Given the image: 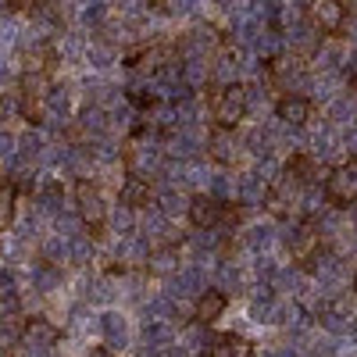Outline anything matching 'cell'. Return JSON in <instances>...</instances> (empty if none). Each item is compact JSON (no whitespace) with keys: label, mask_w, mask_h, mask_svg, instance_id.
<instances>
[{"label":"cell","mask_w":357,"mask_h":357,"mask_svg":"<svg viewBox=\"0 0 357 357\" xmlns=\"http://www.w3.org/2000/svg\"><path fill=\"white\" fill-rule=\"evenodd\" d=\"M222 311H225V293H218V289H207L200 301H197V307H193V314H197V321L200 325H211V321H218L222 318Z\"/></svg>","instance_id":"8"},{"label":"cell","mask_w":357,"mask_h":357,"mask_svg":"<svg viewBox=\"0 0 357 357\" xmlns=\"http://www.w3.org/2000/svg\"><path fill=\"white\" fill-rule=\"evenodd\" d=\"M15 218V183L0 186V229H8Z\"/></svg>","instance_id":"14"},{"label":"cell","mask_w":357,"mask_h":357,"mask_svg":"<svg viewBox=\"0 0 357 357\" xmlns=\"http://www.w3.org/2000/svg\"><path fill=\"white\" fill-rule=\"evenodd\" d=\"M122 204L126 207H146L151 204V186H146L143 178H129L122 186Z\"/></svg>","instance_id":"12"},{"label":"cell","mask_w":357,"mask_h":357,"mask_svg":"<svg viewBox=\"0 0 357 357\" xmlns=\"http://www.w3.org/2000/svg\"><path fill=\"white\" fill-rule=\"evenodd\" d=\"M325 200H329L333 207L357 204V158L336 165L329 175H325Z\"/></svg>","instance_id":"2"},{"label":"cell","mask_w":357,"mask_h":357,"mask_svg":"<svg viewBox=\"0 0 357 357\" xmlns=\"http://www.w3.org/2000/svg\"><path fill=\"white\" fill-rule=\"evenodd\" d=\"M86 357H111V350H107V347H97L93 354H86Z\"/></svg>","instance_id":"16"},{"label":"cell","mask_w":357,"mask_h":357,"mask_svg":"<svg viewBox=\"0 0 357 357\" xmlns=\"http://www.w3.org/2000/svg\"><path fill=\"white\" fill-rule=\"evenodd\" d=\"M289 250L301 257V261H307L314 250H318V236H314V225L307 222V225H301V232H296V240H289Z\"/></svg>","instance_id":"11"},{"label":"cell","mask_w":357,"mask_h":357,"mask_svg":"<svg viewBox=\"0 0 357 357\" xmlns=\"http://www.w3.org/2000/svg\"><path fill=\"white\" fill-rule=\"evenodd\" d=\"M275 111H279V118H282L286 126H304L307 118H311V100H307V97H293V93H286V97H279Z\"/></svg>","instance_id":"6"},{"label":"cell","mask_w":357,"mask_h":357,"mask_svg":"<svg viewBox=\"0 0 357 357\" xmlns=\"http://www.w3.org/2000/svg\"><path fill=\"white\" fill-rule=\"evenodd\" d=\"M168 57V47H143L139 54H129L132 68H161V61Z\"/></svg>","instance_id":"13"},{"label":"cell","mask_w":357,"mask_h":357,"mask_svg":"<svg viewBox=\"0 0 357 357\" xmlns=\"http://www.w3.org/2000/svg\"><path fill=\"white\" fill-rule=\"evenodd\" d=\"M243 114H247V89L240 82L222 86L218 93L211 97V122H215V129L232 132L236 126L243 122Z\"/></svg>","instance_id":"1"},{"label":"cell","mask_w":357,"mask_h":357,"mask_svg":"<svg viewBox=\"0 0 357 357\" xmlns=\"http://www.w3.org/2000/svg\"><path fill=\"white\" fill-rule=\"evenodd\" d=\"M75 207H79V218H82L89 229H100L104 218H107L104 197H100V190L89 183V178H79V183H75Z\"/></svg>","instance_id":"3"},{"label":"cell","mask_w":357,"mask_h":357,"mask_svg":"<svg viewBox=\"0 0 357 357\" xmlns=\"http://www.w3.org/2000/svg\"><path fill=\"white\" fill-rule=\"evenodd\" d=\"M354 289H357V275H354Z\"/></svg>","instance_id":"17"},{"label":"cell","mask_w":357,"mask_h":357,"mask_svg":"<svg viewBox=\"0 0 357 357\" xmlns=\"http://www.w3.org/2000/svg\"><path fill=\"white\" fill-rule=\"evenodd\" d=\"M222 218H225V204H218L215 197L197 193V197L190 200V222H193L197 229H215Z\"/></svg>","instance_id":"5"},{"label":"cell","mask_w":357,"mask_h":357,"mask_svg":"<svg viewBox=\"0 0 357 357\" xmlns=\"http://www.w3.org/2000/svg\"><path fill=\"white\" fill-rule=\"evenodd\" d=\"M307 18L318 33H340L343 29V18H347V4L340 0H318V4H307Z\"/></svg>","instance_id":"4"},{"label":"cell","mask_w":357,"mask_h":357,"mask_svg":"<svg viewBox=\"0 0 357 357\" xmlns=\"http://www.w3.org/2000/svg\"><path fill=\"white\" fill-rule=\"evenodd\" d=\"M286 178H296V183H314L318 178V165H314V158H307V154H293L289 161H286Z\"/></svg>","instance_id":"9"},{"label":"cell","mask_w":357,"mask_h":357,"mask_svg":"<svg viewBox=\"0 0 357 357\" xmlns=\"http://www.w3.org/2000/svg\"><path fill=\"white\" fill-rule=\"evenodd\" d=\"M229 136L232 132H225V129H215L211 132V139H207V146H211V158L215 161H222V165H229V161H236V143H229Z\"/></svg>","instance_id":"10"},{"label":"cell","mask_w":357,"mask_h":357,"mask_svg":"<svg viewBox=\"0 0 357 357\" xmlns=\"http://www.w3.org/2000/svg\"><path fill=\"white\" fill-rule=\"evenodd\" d=\"M4 8L8 11H25V8H33V4H29V0H4Z\"/></svg>","instance_id":"15"},{"label":"cell","mask_w":357,"mask_h":357,"mask_svg":"<svg viewBox=\"0 0 357 357\" xmlns=\"http://www.w3.org/2000/svg\"><path fill=\"white\" fill-rule=\"evenodd\" d=\"M207 357H254V347L243 336L225 333V336H218L211 347H207Z\"/></svg>","instance_id":"7"}]
</instances>
